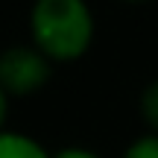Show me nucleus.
<instances>
[{
    "instance_id": "nucleus-1",
    "label": "nucleus",
    "mask_w": 158,
    "mask_h": 158,
    "mask_svg": "<svg viewBox=\"0 0 158 158\" xmlns=\"http://www.w3.org/2000/svg\"><path fill=\"white\" fill-rule=\"evenodd\" d=\"M97 21L88 0H35L29 9V38L53 64L76 62L94 44Z\"/></svg>"
},
{
    "instance_id": "nucleus-2",
    "label": "nucleus",
    "mask_w": 158,
    "mask_h": 158,
    "mask_svg": "<svg viewBox=\"0 0 158 158\" xmlns=\"http://www.w3.org/2000/svg\"><path fill=\"white\" fill-rule=\"evenodd\" d=\"M53 76V62L29 41L0 50V88L9 97H27L41 91Z\"/></svg>"
},
{
    "instance_id": "nucleus-3",
    "label": "nucleus",
    "mask_w": 158,
    "mask_h": 158,
    "mask_svg": "<svg viewBox=\"0 0 158 158\" xmlns=\"http://www.w3.org/2000/svg\"><path fill=\"white\" fill-rule=\"evenodd\" d=\"M0 158H53V152L27 132L3 129L0 132Z\"/></svg>"
},
{
    "instance_id": "nucleus-4",
    "label": "nucleus",
    "mask_w": 158,
    "mask_h": 158,
    "mask_svg": "<svg viewBox=\"0 0 158 158\" xmlns=\"http://www.w3.org/2000/svg\"><path fill=\"white\" fill-rule=\"evenodd\" d=\"M138 114L149 135H158V79L143 85L141 97H138Z\"/></svg>"
},
{
    "instance_id": "nucleus-5",
    "label": "nucleus",
    "mask_w": 158,
    "mask_h": 158,
    "mask_svg": "<svg viewBox=\"0 0 158 158\" xmlns=\"http://www.w3.org/2000/svg\"><path fill=\"white\" fill-rule=\"evenodd\" d=\"M120 158H158V135H149V132L138 135L135 141L123 149Z\"/></svg>"
},
{
    "instance_id": "nucleus-6",
    "label": "nucleus",
    "mask_w": 158,
    "mask_h": 158,
    "mask_svg": "<svg viewBox=\"0 0 158 158\" xmlns=\"http://www.w3.org/2000/svg\"><path fill=\"white\" fill-rule=\"evenodd\" d=\"M53 158H102V155L94 152L91 147H79V143H73V147H62L59 152H53Z\"/></svg>"
},
{
    "instance_id": "nucleus-7",
    "label": "nucleus",
    "mask_w": 158,
    "mask_h": 158,
    "mask_svg": "<svg viewBox=\"0 0 158 158\" xmlns=\"http://www.w3.org/2000/svg\"><path fill=\"white\" fill-rule=\"evenodd\" d=\"M6 120H9V94L0 88V132L6 129Z\"/></svg>"
},
{
    "instance_id": "nucleus-8",
    "label": "nucleus",
    "mask_w": 158,
    "mask_h": 158,
    "mask_svg": "<svg viewBox=\"0 0 158 158\" xmlns=\"http://www.w3.org/2000/svg\"><path fill=\"white\" fill-rule=\"evenodd\" d=\"M123 3H149V0H123Z\"/></svg>"
}]
</instances>
